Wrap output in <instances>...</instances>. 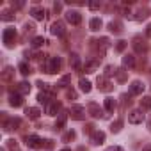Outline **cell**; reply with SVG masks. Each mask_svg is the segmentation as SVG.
I'll return each instance as SVG.
<instances>
[{"mask_svg": "<svg viewBox=\"0 0 151 151\" xmlns=\"http://www.w3.org/2000/svg\"><path fill=\"white\" fill-rule=\"evenodd\" d=\"M60 66H62L60 57H48V59H45V62L41 64V68L45 69V73H50V75L59 73V71H60Z\"/></svg>", "mask_w": 151, "mask_h": 151, "instance_id": "6da1fadb", "label": "cell"}, {"mask_svg": "<svg viewBox=\"0 0 151 151\" xmlns=\"http://www.w3.org/2000/svg\"><path fill=\"white\" fill-rule=\"evenodd\" d=\"M86 112H87V109L82 107V105H71V109H69V116L75 121H84L86 119Z\"/></svg>", "mask_w": 151, "mask_h": 151, "instance_id": "7a4b0ae2", "label": "cell"}, {"mask_svg": "<svg viewBox=\"0 0 151 151\" xmlns=\"http://www.w3.org/2000/svg\"><path fill=\"white\" fill-rule=\"evenodd\" d=\"M91 46L96 50L98 55H105V52H107V48H109V39H107V37L93 39V41H91Z\"/></svg>", "mask_w": 151, "mask_h": 151, "instance_id": "3957f363", "label": "cell"}, {"mask_svg": "<svg viewBox=\"0 0 151 151\" xmlns=\"http://www.w3.org/2000/svg\"><path fill=\"white\" fill-rule=\"evenodd\" d=\"M2 39H4V43H6L7 48H13L14 46V41H16V29L7 27L4 30V34H2Z\"/></svg>", "mask_w": 151, "mask_h": 151, "instance_id": "277c9868", "label": "cell"}, {"mask_svg": "<svg viewBox=\"0 0 151 151\" xmlns=\"http://www.w3.org/2000/svg\"><path fill=\"white\" fill-rule=\"evenodd\" d=\"M132 46H133L135 53H146V52H147V43H146V39L140 37V36H135V37H133Z\"/></svg>", "mask_w": 151, "mask_h": 151, "instance_id": "5b68a950", "label": "cell"}, {"mask_svg": "<svg viewBox=\"0 0 151 151\" xmlns=\"http://www.w3.org/2000/svg\"><path fill=\"white\" fill-rule=\"evenodd\" d=\"M20 124H22V119L20 117H6L4 123H2V126H4L6 132H14V130L20 128Z\"/></svg>", "mask_w": 151, "mask_h": 151, "instance_id": "8992f818", "label": "cell"}, {"mask_svg": "<svg viewBox=\"0 0 151 151\" xmlns=\"http://www.w3.org/2000/svg\"><path fill=\"white\" fill-rule=\"evenodd\" d=\"M96 84H98V89H100L101 93H110V91L114 89V84L105 77V75H103V77H98Z\"/></svg>", "mask_w": 151, "mask_h": 151, "instance_id": "52a82bcc", "label": "cell"}, {"mask_svg": "<svg viewBox=\"0 0 151 151\" xmlns=\"http://www.w3.org/2000/svg\"><path fill=\"white\" fill-rule=\"evenodd\" d=\"M87 114L89 116H93V117H105V114H103V109L98 105V103H94V101H91L89 105H87Z\"/></svg>", "mask_w": 151, "mask_h": 151, "instance_id": "ba28073f", "label": "cell"}, {"mask_svg": "<svg viewBox=\"0 0 151 151\" xmlns=\"http://www.w3.org/2000/svg\"><path fill=\"white\" fill-rule=\"evenodd\" d=\"M142 121H144V112H142L140 109L132 110V112L128 114V123H132V124H140Z\"/></svg>", "mask_w": 151, "mask_h": 151, "instance_id": "9c48e42d", "label": "cell"}, {"mask_svg": "<svg viewBox=\"0 0 151 151\" xmlns=\"http://www.w3.org/2000/svg\"><path fill=\"white\" fill-rule=\"evenodd\" d=\"M50 32L53 34V36H57V37H62L64 34H66V29H64V23L62 22H53L52 23V27H50Z\"/></svg>", "mask_w": 151, "mask_h": 151, "instance_id": "30bf717a", "label": "cell"}, {"mask_svg": "<svg viewBox=\"0 0 151 151\" xmlns=\"http://www.w3.org/2000/svg\"><path fill=\"white\" fill-rule=\"evenodd\" d=\"M60 109H62V105H60L59 101H50V103L45 107V112H46L48 116H59V114H60Z\"/></svg>", "mask_w": 151, "mask_h": 151, "instance_id": "8fae6325", "label": "cell"}, {"mask_svg": "<svg viewBox=\"0 0 151 151\" xmlns=\"http://www.w3.org/2000/svg\"><path fill=\"white\" fill-rule=\"evenodd\" d=\"M66 20L71 23V25H80V22H82V14L78 13V11H68L66 13Z\"/></svg>", "mask_w": 151, "mask_h": 151, "instance_id": "7c38bea8", "label": "cell"}, {"mask_svg": "<svg viewBox=\"0 0 151 151\" xmlns=\"http://www.w3.org/2000/svg\"><path fill=\"white\" fill-rule=\"evenodd\" d=\"M25 144H27L29 147H32V149H37V147L43 146V140H41L37 135H27V137H25Z\"/></svg>", "mask_w": 151, "mask_h": 151, "instance_id": "4fadbf2b", "label": "cell"}, {"mask_svg": "<svg viewBox=\"0 0 151 151\" xmlns=\"http://www.w3.org/2000/svg\"><path fill=\"white\" fill-rule=\"evenodd\" d=\"M98 66H100V60H98V59H89V60H86V64L82 66V71H86V73H94V71L98 69Z\"/></svg>", "mask_w": 151, "mask_h": 151, "instance_id": "5bb4252c", "label": "cell"}, {"mask_svg": "<svg viewBox=\"0 0 151 151\" xmlns=\"http://www.w3.org/2000/svg\"><path fill=\"white\" fill-rule=\"evenodd\" d=\"M144 93V84L140 82V80H133L132 84H130V94L132 96H139V94H142Z\"/></svg>", "mask_w": 151, "mask_h": 151, "instance_id": "9a60e30c", "label": "cell"}, {"mask_svg": "<svg viewBox=\"0 0 151 151\" xmlns=\"http://www.w3.org/2000/svg\"><path fill=\"white\" fill-rule=\"evenodd\" d=\"M0 78H2V82H13L14 78V68L13 66H6L2 75H0Z\"/></svg>", "mask_w": 151, "mask_h": 151, "instance_id": "2e32d148", "label": "cell"}, {"mask_svg": "<svg viewBox=\"0 0 151 151\" xmlns=\"http://www.w3.org/2000/svg\"><path fill=\"white\" fill-rule=\"evenodd\" d=\"M9 105H11V107H22V105H23V96H22L20 93H14V91H13V93L9 94Z\"/></svg>", "mask_w": 151, "mask_h": 151, "instance_id": "e0dca14e", "label": "cell"}, {"mask_svg": "<svg viewBox=\"0 0 151 151\" xmlns=\"http://www.w3.org/2000/svg\"><path fill=\"white\" fill-rule=\"evenodd\" d=\"M91 142H93L94 146H101V144L105 142V132H101V130H96V132L91 135Z\"/></svg>", "mask_w": 151, "mask_h": 151, "instance_id": "ac0fdd59", "label": "cell"}, {"mask_svg": "<svg viewBox=\"0 0 151 151\" xmlns=\"http://www.w3.org/2000/svg\"><path fill=\"white\" fill-rule=\"evenodd\" d=\"M123 68L126 69H132V68H135V55H132V53H126L124 57H123Z\"/></svg>", "mask_w": 151, "mask_h": 151, "instance_id": "d6986e66", "label": "cell"}, {"mask_svg": "<svg viewBox=\"0 0 151 151\" xmlns=\"http://www.w3.org/2000/svg\"><path fill=\"white\" fill-rule=\"evenodd\" d=\"M14 93H20L22 96H23V94H29V93H30V84H29V82H20V84H16Z\"/></svg>", "mask_w": 151, "mask_h": 151, "instance_id": "ffe728a7", "label": "cell"}, {"mask_svg": "<svg viewBox=\"0 0 151 151\" xmlns=\"http://www.w3.org/2000/svg\"><path fill=\"white\" fill-rule=\"evenodd\" d=\"M66 121H68V114L66 112H60L59 117H57V121H55V132L57 130H62L66 126Z\"/></svg>", "mask_w": 151, "mask_h": 151, "instance_id": "44dd1931", "label": "cell"}, {"mask_svg": "<svg viewBox=\"0 0 151 151\" xmlns=\"http://www.w3.org/2000/svg\"><path fill=\"white\" fill-rule=\"evenodd\" d=\"M69 64H71V68H75L77 71H82V66H80V57H78V53H71V55H69Z\"/></svg>", "mask_w": 151, "mask_h": 151, "instance_id": "7402d4cb", "label": "cell"}, {"mask_svg": "<svg viewBox=\"0 0 151 151\" xmlns=\"http://www.w3.org/2000/svg\"><path fill=\"white\" fill-rule=\"evenodd\" d=\"M30 14H32L34 20H45V9H43V7L34 6V7L30 9Z\"/></svg>", "mask_w": 151, "mask_h": 151, "instance_id": "603a6c76", "label": "cell"}, {"mask_svg": "<svg viewBox=\"0 0 151 151\" xmlns=\"http://www.w3.org/2000/svg\"><path fill=\"white\" fill-rule=\"evenodd\" d=\"M116 107H117V103H116L114 98H105V100H103V109H105L107 112H114Z\"/></svg>", "mask_w": 151, "mask_h": 151, "instance_id": "cb8c5ba5", "label": "cell"}, {"mask_svg": "<svg viewBox=\"0 0 151 151\" xmlns=\"http://www.w3.org/2000/svg\"><path fill=\"white\" fill-rule=\"evenodd\" d=\"M109 30L112 34H121L123 32V23L121 22H110L109 23Z\"/></svg>", "mask_w": 151, "mask_h": 151, "instance_id": "d4e9b609", "label": "cell"}, {"mask_svg": "<svg viewBox=\"0 0 151 151\" xmlns=\"http://www.w3.org/2000/svg\"><path fill=\"white\" fill-rule=\"evenodd\" d=\"M37 101H39V103H43V105L46 107V105L52 101V94H50V93H45V91H41V93L37 94Z\"/></svg>", "mask_w": 151, "mask_h": 151, "instance_id": "484cf974", "label": "cell"}, {"mask_svg": "<svg viewBox=\"0 0 151 151\" xmlns=\"http://www.w3.org/2000/svg\"><path fill=\"white\" fill-rule=\"evenodd\" d=\"M0 18H2V22H13L14 20V11L13 9H4L0 13Z\"/></svg>", "mask_w": 151, "mask_h": 151, "instance_id": "4316f807", "label": "cell"}, {"mask_svg": "<svg viewBox=\"0 0 151 151\" xmlns=\"http://www.w3.org/2000/svg\"><path fill=\"white\" fill-rule=\"evenodd\" d=\"M140 110L142 112L151 110V98L149 96H142V100H140Z\"/></svg>", "mask_w": 151, "mask_h": 151, "instance_id": "83f0119b", "label": "cell"}, {"mask_svg": "<svg viewBox=\"0 0 151 151\" xmlns=\"http://www.w3.org/2000/svg\"><path fill=\"white\" fill-rule=\"evenodd\" d=\"M78 86H80V91H82V93H86V94H87V93H91V86H93V84H91L89 80H86V78H80Z\"/></svg>", "mask_w": 151, "mask_h": 151, "instance_id": "f1b7e54d", "label": "cell"}, {"mask_svg": "<svg viewBox=\"0 0 151 151\" xmlns=\"http://www.w3.org/2000/svg\"><path fill=\"white\" fill-rule=\"evenodd\" d=\"M18 69H20V73L23 75V77H29V75L32 73V69H30V66L27 62H20L18 64Z\"/></svg>", "mask_w": 151, "mask_h": 151, "instance_id": "f546056e", "label": "cell"}, {"mask_svg": "<svg viewBox=\"0 0 151 151\" xmlns=\"http://www.w3.org/2000/svg\"><path fill=\"white\" fill-rule=\"evenodd\" d=\"M116 78H117V82H126V78H128V71H126L124 68L117 69V71H116Z\"/></svg>", "mask_w": 151, "mask_h": 151, "instance_id": "4dcf8cb0", "label": "cell"}, {"mask_svg": "<svg viewBox=\"0 0 151 151\" xmlns=\"http://www.w3.org/2000/svg\"><path fill=\"white\" fill-rule=\"evenodd\" d=\"M25 114H27V117H30V119H37L39 117V109H36V107H29L27 110H25Z\"/></svg>", "mask_w": 151, "mask_h": 151, "instance_id": "1f68e13d", "label": "cell"}, {"mask_svg": "<svg viewBox=\"0 0 151 151\" xmlns=\"http://www.w3.org/2000/svg\"><path fill=\"white\" fill-rule=\"evenodd\" d=\"M6 146H7V149H9V151H22V149H20V144H18L14 139L6 140Z\"/></svg>", "mask_w": 151, "mask_h": 151, "instance_id": "d6a6232c", "label": "cell"}, {"mask_svg": "<svg viewBox=\"0 0 151 151\" xmlns=\"http://www.w3.org/2000/svg\"><path fill=\"white\" fill-rule=\"evenodd\" d=\"M45 43H46V41H45V37H41V36H36V37L32 39L30 46H32V48H41V46H43Z\"/></svg>", "mask_w": 151, "mask_h": 151, "instance_id": "836d02e7", "label": "cell"}, {"mask_svg": "<svg viewBox=\"0 0 151 151\" xmlns=\"http://www.w3.org/2000/svg\"><path fill=\"white\" fill-rule=\"evenodd\" d=\"M89 27H91V30H94V32L100 30V29H101V20H100V18H93V20L89 22Z\"/></svg>", "mask_w": 151, "mask_h": 151, "instance_id": "e575fe53", "label": "cell"}, {"mask_svg": "<svg viewBox=\"0 0 151 151\" xmlns=\"http://www.w3.org/2000/svg\"><path fill=\"white\" fill-rule=\"evenodd\" d=\"M41 91H45V93H50V94H53V89L50 87V84H46V82H43V80H39L37 84H36Z\"/></svg>", "mask_w": 151, "mask_h": 151, "instance_id": "d590c367", "label": "cell"}, {"mask_svg": "<svg viewBox=\"0 0 151 151\" xmlns=\"http://www.w3.org/2000/svg\"><path fill=\"white\" fill-rule=\"evenodd\" d=\"M121 128H123V119H117V121H114V123L110 124V132H112V133L121 132Z\"/></svg>", "mask_w": 151, "mask_h": 151, "instance_id": "8d00e7d4", "label": "cell"}, {"mask_svg": "<svg viewBox=\"0 0 151 151\" xmlns=\"http://www.w3.org/2000/svg\"><path fill=\"white\" fill-rule=\"evenodd\" d=\"M75 137H77V133H75L73 130H68V132H66V133L62 135V142H71V140H73Z\"/></svg>", "mask_w": 151, "mask_h": 151, "instance_id": "74e56055", "label": "cell"}, {"mask_svg": "<svg viewBox=\"0 0 151 151\" xmlns=\"http://www.w3.org/2000/svg\"><path fill=\"white\" fill-rule=\"evenodd\" d=\"M69 80H71V75H64V77L57 82V87H66L69 84Z\"/></svg>", "mask_w": 151, "mask_h": 151, "instance_id": "f35d334b", "label": "cell"}, {"mask_svg": "<svg viewBox=\"0 0 151 151\" xmlns=\"http://www.w3.org/2000/svg\"><path fill=\"white\" fill-rule=\"evenodd\" d=\"M146 16H147V11H146V9H140V11H139L133 18H135L137 22H142V20H146Z\"/></svg>", "mask_w": 151, "mask_h": 151, "instance_id": "ab89813d", "label": "cell"}, {"mask_svg": "<svg viewBox=\"0 0 151 151\" xmlns=\"http://www.w3.org/2000/svg\"><path fill=\"white\" fill-rule=\"evenodd\" d=\"M116 71H117V69H116L114 66H107V68H105V77L109 78L110 75H116Z\"/></svg>", "mask_w": 151, "mask_h": 151, "instance_id": "60d3db41", "label": "cell"}, {"mask_svg": "<svg viewBox=\"0 0 151 151\" xmlns=\"http://www.w3.org/2000/svg\"><path fill=\"white\" fill-rule=\"evenodd\" d=\"M66 96H68L69 100H77V91H75V89H68V91H66Z\"/></svg>", "mask_w": 151, "mask_h": 151, "instance_id": "b9f144b4", "label": "cell"}, {"mask_svg": "<svg viewBox=\"0 0 151 151\" xmlns=\"http://www.w3.org/2000/svg\"><path fill=\"white\" fill-rule=\"evenodd\" d=\"M124 48H126V41H117L116 50H117V52H124Z\"/></svg>", "mask_w": 151, "mask_h": 151, "instance_id": "7bdbcfd3", "label": "cell"}, {"mask_svg": "<svg viewBox=\"0 0 151 151\" xmlns=\"http://www.w3.org/2000/svg\"><path fill=\"white\" fill-rule=\"evenodd\" d=\"M23 7V2H22V0H20V2H14V0H13V2H11V9L14 11V9H22Z\"/></svg>", "mask_w": 151, "mask_h": 151, "instance_id": "ee69618b", "label": "cell"}, {"mask_svg": "<svg viewBox=\"0 0 151 151\" xmlns=\"http://www.w3.org/2000/svg\"><path fill=\"white\" fill-rule=\"evenodd\" d=\"M34 29H36L34 23H29V22L25 23V32H27V34H29V32H34Z\"/></svg>", "mask_w": 151, "mask_h": 151, "instance_id": "f6af8a7d", "label": "cell"}, {"mask_svg": "<svg viewBox=\"0 0 151 151\" xmlns=\"http://www.w3.org/2000/svg\"><path fill=\"white\" fill-rule=\"evenodd\" d=\"M84 132H86V133H91V135H93V133H94L96 130H94V126H93V124H86V128H84Z\"/></svg>", "mask_w": 151, "mask_h": 151, "instance_id": "bcb514c9", "label": "cell"}, {"mask_svg": "<svg viewBox=\"0 0 151 151\" xmlns=\"http://www.w3.org/2000/svg\"><path fill=\"white\" fill-rule=\"evenodd\" d=\"M100 7H101L100 2H91V4H89V9H100Z\"/></svg>", "mask_w": 151, "mask_h": 151, "instance_id": "7dc6e473", "label": "cell"}, {"mask_svg": "<svg viewBox=\"0 0 151 151\" xmlns=\"http://www.w3.org/2000/svg\"><path fill=\"white\" fill-rule=\"evenodd\" d=\"M105 151H123V147H119V146H110V147H107Z\"/></svg>", "mask_w": 151, "mask_h": 151, "instance_id": "c3c4849f", "label": "cell"}, {"mask_svg": "<svg viewBox=\"0 0 151 151\" xmlns=\"http://www.w3.org/2000/svg\"><path fill=\"white\" fill-rule=\"evenodd\" d=\"M53 9H55V13H59V11L62 9V4H60V2H55V4H53Z\"/></svg>", "mask_w": 151, "mask_h": 151, "instance_id": "681fc988", "label": "cell"}, {"mask_svg": "<svg viewBox=\"0 0 151 151\" xmlns=\"http://www.w3.org/2000/svg\"><path fill=\"white\" fill-rule=\"evenodd\" d=\"M146 37H151V23L146 27Z\"/></svg>", "mask_w": 151, "mask_h": 151, "instance_id": "f907efd6", "label": "cell"}, {"mask_svg": "<svg viewBox=\"0 0 151 151\" xmlns=\"http://www.w3.org/2000/svg\"><path fill=\"white\" fill-rule=\"evenodd\" d=\"M140 151H151V144H144Z\"/></svg>", "mask_w": 151, "mask_h": 151, "instance_id": "816d5d0a", "label": "cell"}, {"mask_svg": "<svg viewBox=\"0 0 151 151\" xmlns=\"http://www.w3.org/2000/svg\"><path fill=\"white\" fill-rule=\"evenodd\" d=\"M147 128H149V132H151V119H149V123H147Z\"/></svg>", "mask_w": 151, "mask_h": 151, "instance_id": "f5cc1de1", "label": "cell"}, {"mask_svg": "<svg viewBox=\"0 0 151 151\" xmlns=\"http://www.w3.org/2000/svg\"><path fill=\"white\" fill-rule=\"evenodd\" d=\"M60 151H71V149H69V147H64V149H60Z\"/></svg>", "mask_w": 151, "mask_h": 151, "instance_id": "db71d44e", "label": "cell"}, {"mask_svg": "<svg viewBox=\"0 0 151 151\" xmlns=\"http://www.w3.org/2000/svg\"><path fill=\"white\" fill-rule=\"evenodd\" d=\"M0 151H6V149H0Z\"/></svg>", "mask_w": 151, "mask_h": 151, "instance_id": "11a10c76", "label": "cell"}]
</instances>
